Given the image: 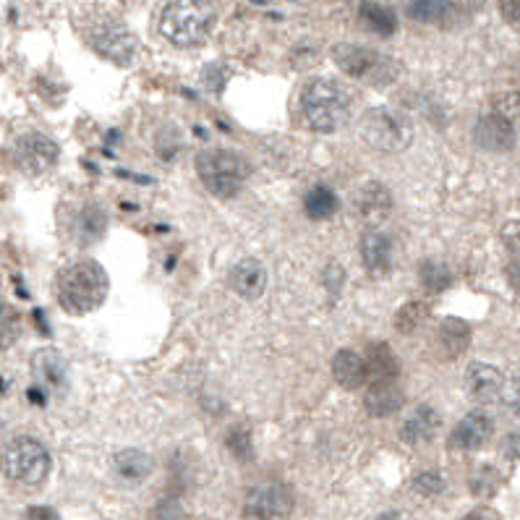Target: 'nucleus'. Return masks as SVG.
<instances>
[{
	"label": "nucleus",
	"instance_id": "obj_40",
	"mask_svg": "<svg viewBox=\"0 0 520 520\" xmlns=\"http://www.w3.org/2000/svg\"><path fill=\"white\" fill-rule=\"evenodd\" d=\"M463 520H489V513L486 510H476V513H471V516H466Z\"/></svg>",
	"mask_w": 520,
	"mask_h": 520
},
{
	"label": "nucleus",
	"instance_id": "obj_8",
	"mask_svg": "<svg viewBox=\"0 0 520 520\" xmlns=\"http://www.w3.org/2000/svg\"><path fill=\"white\" fill-rule=\"evenodd\" d=\"M332 60L346 76H353V79L374 84V87L390 84L395 79V63L388 55H382V52H377L366 44H335L332 47Z\"/></svg>",
	"mask_w": 520,
	"mask_h": 520
},
{
	"label": "nucleus",
	"instance_id": "obj_20",
	"mask_svg": "<svg viewBox=\"0 0 520 520\" xmlns=\"http://www.w3.org/2000/svg\"><path fill=\"white\" fill-rule=\"evenodd\" d=\"M392 196L382 183H369L356 194V212L366 222H380L390 215Z\"/></svg>",
	"mask_w": 520,
	"mask_h": 520
},
{
	"label": "nucleus",
	"instance_id": "obj_21",
	"mask_svg": "<svg viewBox=\"0 0 520 520\" xmlns=\"http://www.w3.org/2000/svg\"><path fill=\"white\" fill-rule=\"evenodd\" d=\"M152 468H155L152 458L144 450H136V447L121 450L113 458V471L124 484H141L144 478L152 474Z\"/></svg>",
	"mask_w": 520,
	"mask_h": 520
},
{
	"label": "nucleus",
	"instance_id": "obj_9",
	"mask_svg": "<svg viewBox=\"0 0 520 520\" xmlns=\"http://www.w3.org/2000/svg\"><path fill=\"white\" fill-rule=\"evenodd\" d=\"M60 157V147L40 131H29V133H21L16 136L13 147H11V160L13 165L21 171L24 175H37L47 173Z\"/></svg>",
	"mask_w": 520,
	"mask_h": 520
},
{
	"label": "nucleus",
	"instance_id": "obj_7",
	"mask_svg": "<svg viewBox=\"0 0 520 520\" xmlns=\"http://www.w3.org/2000/svg\"><path fill=\"white\" fill-rule=\"evenodd\" d=\"M358 131H361V139L372 149L388 152V155L408 149L411 141H413V124H411V118L405 113L395 110V108H372V110H366L361 124H358Z\"/></svg>",
	"mask_w": 520,
	"mask_h": 520
},
{
	"label": "nucleus",
	"instance_id": "obj_29",
	"mask_svg": "<svg viewBox=\"0 0 520 520\" xmlns=\"http://www.w3.org/2000/svg\"><path fill=\"white\" fill-rule=\"evenodd\" d=\"M427 316H429V306L413 301V304H405L397 311L395 324H397L400 332H413L416 327H421L427 322Z\"/></svg>",
	"mask_w": 520,
	"mask_h": 520
},
{
	"label": "nucleus",
	"instance_id": "obj_23",
	"mask_svg": "<svg viewBox=\"0 0 520 520\" xmlns=\"http://www.w3.org/2000/svg\"><path fill=\"white\" fill-rule=\"evenodd\" d=\"M358 19L361 24L380 35V37H392L397 32V16L392 11L390 5H382V3H374V0H364L358 5Z\"/></svg>",
	"mask_w": 520,
	"mask_h": 520
},
{
	"label": "nucleus",
	"instance_id": "obj_31",
	"mask_svg": "<svg viewBox=\"0 0 520 520\" xmlns=\"http://www.w3.org/2000/svg\"><path fill=\"white\" fill-rule=\"evenodd\" d=\"M413 489L421 497H436V494L444 492V476L439 471H421L419 476L413 478Z\"/></svg>",
	"mask_w": 520,
	"mask_h": 520
},
{
	"label": "nucleus",
	"instance_id": "obj_32",
	"mask_svg": "<svg viewBox=\"0 0 520 520\" xmlns=\"http://www.w3.org/2000/svg\"><path fill=\"white\" fill-rule=\"evenodd\" d=\"M16 338H19V319L0 304V350L13 346Z\"/></svg>",
	"mask_w": 520,
	"mask_h": 520
},
{
	"label": "nucleus",
	"instance_id": "obj_10",
	"mask_svg": "<svg viewBox=\"0 0 520 520\" xmlns=\"http://www.w3.org/2000/svg\"><path fill=\"white\" fill-rule=\"evenodd\" d=\"M293 513V494L280 481H261L244 500L246 520H285Z\"/></svg>",
	"mask_w": 520,
	"mask_h": 520
},
{
	"label": "nucleus",
	"instance_id": "obj_25",
	"mask_svg": "<svg viewBox=\"0 0 520 520\" xmlns=\"http://www.w3.org/2000/svg\"><path fill=\"white\" fill-rule=\"evenodd\" d=\"M366 366H369L372 382H395L397 374H400V364H397V358H395V353L388 343L369 348Z\"/></svg>",
	"mask_w": 520,
	"mask_h": 520
},
{
	"label": "nucleus",
	"instance_id": "obj_12",
	"mask_svg": "<svg viewBox=\"0 0 520 520\" xmlns=\"http://www.w3.org/2000/svg\"><path fill=\"white\" fill-rule=\"evenodd\" d=\"M474 139L478 147L489 149V152H505L513 149L516 144V124L510 118H505L502 113H489L484 118H478L474 126Z\"/></svg>",
	"mask_w": 520,
	"mask_h": 520
},
{
	"label": "nucleus",
	"instance_id": "obj_33",
	"mask_svg": "<svg viewBox=\"0 0 520 520\" xmlns=\"http://www.w3.org/2000/svg\"><path fill=\"white\" fill-rule=\"evenodd\" d=\"M497 113L510 118L516 126H520V92H508L497 100Z\"/></svg>",
	"mask_w": 520,
	"mask_h": 520
},
{
	"label": "nucleus",
	"instance_id": "obj_14",
	"mask_svg": "<svg viewBox=\"0 0 520 520\" xmlns=\"http://www.w3.org/2000/svg\"><path fill=\"white\" fill-rule=\"evenodd\" d=\"M492 429H494V421L484 411H471L468 416H463L455 424L447 444L452 450H460V452H471V450H478L492 436Z\"/></svg>",
	"mask_w": 520,
	"mask_h": 520
},
{
	"label": "nucleus",
	"instance_id": "obj_17",
	"mask_svg": "<svg viewBox=\"0 0 520 520\" xmlns=\"http://www.w3.org/2000/svg\"><path fill=\"white\" fill-rule=\"evenodd\" d=\"M361 260H364V267L369 269V275H374V277L388 275L392 264V241L380 230L364 233V238H361Z\"/></svg>",
	"mask_w": 520,
	"mask_h": 520
},
{
	"label": "nucleus",
	"instance_id": "obj_28",
	"mask_svg": "<svg viewBox=\"0 0 520 520\" xmlns=\"http://www.w3.org/2000/svg\"><path fill=\"white\" fill-rule=\"evenodd\" d=\"M450 11V3L447 0H411L408 3V13L411 19L416 21H424V24H432V21H442Z\"/></svg>",
	"mask_w": 520,
	"mask_h": 520
},
{
	"label": "nucleus",
	"instance_id": "obj_13",
	"mask_svg": "<svg viewBox=\"0 0 520 520\" xmlns=\"http://www.w3.org/2000/svg\"><path fill=\"white\" fill-rule=\"evenodd\" d=\"M66 358L55 350V348H40L35 356H32V374H35V382L37 388L35 390L43 392H60L66 388Z\"/></svg>",
	"mask_w": 520,
	"mask_h": 520
},
{
	"label": "nucleus",
	"instance_id": "obj_2",
	"mask_svg": "<svg viewBox=\"0 0 520 520\" xmlns=\"http://www.w3.org/2000/svg\"><path fill=\"white\" fill-rule=\"evenodd\" d=\"M217 5L212 0H168L160 13V35L178 47H196L215 29Z\"/></svg>",
	"mask_w": 520,
	"mask_h": 520
},
{
	"label": "nucleus",
	"instance_id": "obj_34",
	"mask_svg": "<svg viewBox=\"0 0 520 520\" xmlns=\"http://www.w3.org/2000/svg\"><path fill=\"white\" fill-rule=\"evenodd\" d=\"M471 489H474V494H478V497L494 494V489H497V474L492 468H481L476 476H474V481H471Z\"/></svg>",
	"mask_w": 520,
	"mask_h": 520
},
{
	"label": "nucleus",
	"instance_id": "obj_4",
	"mask_svg": "<svg viewBox=\"0 0 520 520\" xmlns=\"http://www.w3.org/2000/svg\"><path fill=\"white\" fill-rule=\"evenodd\" d=\"M306 124L314 131L330 133L346 126L353 110V92L338 79H314L301 94Z\"/></svg>",
	"mask_w": 520,
	"mask_h": 520
},
{
	"label": "nucleus",
	"instance_id": "obj_37",
	"mask_svg": "<svg viewBox=\"0 0 520 520\" xmlns=\"http://www.w3.org/2000/svg\"><path fill=\"white\" fill-rule=\"evenodd\" d=\"M500 13L510 27L520 29V0H500Z\"/></svg>",
	"mask_w": 520,
	"mask_h": 520
},
{
	"label": "nucleus",
	"instance_id": "obj_19",
	"mask_svg": "<svg viewBox=\"0 0 520 520\" xmlns=\"http://www.w3.org/2000/svg\"><path fill=\"white\" fill-rule=\"evenodd\" d=\"M332 374L338 380L340 388L346 390H358L366 385L369 380V366H366V358L358 356L356 350H338L335 358H332Z\"/></svg>",
	"mask_w": 520,
	"mask_h": 520
},
{
	"label": "nucleus",
	"instance_id": "obj_18",
	"mask_svg": "<svg viewBox=\"0 0 520 520\" xmlns=\"http://www.w3.org/2000/svg\"><path fill=\"white\" fill-rule=\"evenodd\" d=\"M403 403H405V395L395 382H372V388L364 395V408L374 419H388L392 413H397Z\"/></svg>",
	"mask_w": 520,
	"mask_h": 520
},
{
	"label": "nucleus",
	"instance_id": "obj_22",
	"mask_svg": "<svg viewBox=\"0 0 520 520\" xmlns=\"http://www.w3.org/2000/svg\"><path fill=\"white\" fill-rule=\"evenodd\" d=\"M108 230V215L105 210L97 204V202H87L79 215L74 217V238L82 244V246H89L94 241H100Z\"/></svg>",
	"mask_w": 520,
	"mask_h": 520
},
{
	"label": "nucleus",
	"instance_id": "obj_5",
	"mask_svg": "<svg viewBox=\"0 0 520 520\" xmlns=\"http://www.w3.org/2000/svg\"><path fill=\"white\" fill-rule=\"evenodd\" d=\"M196 173L207 186V191H212L220 199H230L244 188L252 168L241 152H233L228 147H212L196 155Z\"/></svg>",
	"mask_w": 520,
	"mask_h": 520
},
{
	"label": "nucleus",
	"instance_id": "obj_3",
	"mask_svg": "<svg viewBox=\"0 0 520 520\" xmlns=\"http://www.w3.org/2000/svg\"><path fill=\"white\" fill-rule=\"evenodd\" d=\"M84 43L116 66H131L136 58L139 43L129 27L110 11H84L79 21Z\"/></svg>",
	"mask_w": 520,
	"mask_h": 520
},
{
	"label": "nucleus",
	"instance_id": "obj_24",
	"mask_svg": "<svg viewBox=\"0 0 520 520\" xmlns=\"http://www.w3.org/2000/svg\"><path fill=\"white\" fill-rule=\"evenodd\" d=\"M436 340H439V350H442L444 358H458L460 353H466L468 346H471V330H468V324L463 319H452L450 316V319H444L439 324Z\"/></svg>",
	"mask_w": 520,
	"mask_h": 520
},
{
	"label": "nucleus",
	"instance_id": "obj_26",
	"mask_svg": "<svg viewBox=\"0 0 520 520\" xmlns=\"http://www.w3.org/2000/svg\"><path fill=\"white\" fill-rule=\"evenodd\" d=\"M306 215L311 220H327L338 212V196L330 186H314L304 199Z\"/></svg>",
	"mask_w": 520,
	"mask_h": 520
},
{
	"label": "nucleus",
	"instance_id": "obj_38",
	"mask_svg": "<svg viewBox=\"0 0 520 520\" xmlns=\"http://www.w3.org/2000/svg\"><path fill=\"white\" fill-rule=\"evenodd\" d=\"M502 452L508 458H520V434H510L505 442H502Z\"/></svg>",
	"mask_w": 520,
	"mask_h": 520
},
{
	"label": "nucleus",
	"instance_id": "obj_15",
	"mask_svg": "<svg viewBox=\"0 0 520 520\" xmlns=\"http://www.w3.org/2000/svg\"><path fill=\"white\" fill-rule=\"evenodd\" d=\"M228 285L241 299L254 301L267 288V269L257 260H241L238 264H233V269L228 272Z\"/></svg>",
	"mask_w": 520,
	"mask_h": 520
},
{
	"label": "nucleus",
	"instance_id": "obj_16",
	"mask_svg": "<svg viewBox=\"0 0 520 520\" xmlns=\"http://www.w3.org/2000/svg\"><path fill=\"white\" fill-rule=\"evenodd\" d=\"M439 427H442V419L432 405H419L400 424V439L405 444H427L436 436Z\"/></svg>",
	"mask_w": 520,
	"mask_h": 520
},
{
	"label": "nucleus",
	"instance_id": "obj_35",
	"mask_svg": "<svg viewBox=\"0 0 520 520\" xmlns=\"http://www.w3.org/2000/svg\"><path fill=\"white\" fill-rule=\"evenodd\" d=\"M502 403L510 408V413H516L520 419V374L505 380V390H502Z\"/></svg>",
	"mask_w": 520,
	"mask_h": 520
},
{
	"label": "nucleus",
	"instance_id": "obj_1",
	"mask_svg": "<svg viewBox=\"0 0 520 520\" xmlns=\"http://www.w3.org/2000/svg\"><path fill=\"white\" fill-rule=\"evenodd\" d=\"M108 272L94 260H82L60 269L55 280V296L63 311L82 316L89 311H97L108 299Z\"/></svg>",
	"mask_w": 520,
	"mask_h": 520
},
{
	"label": "nucleus",
	"instance_id": "obj_36",
	"mask_svg": "<svg viewBox=\"0 0 520 520\" xmlns=\"http://www.w3.org/2000/svg\"><path fill=\"white\" fill-rule=\"evenodd\" d=\"M204 84H207V89L210 92H215V94H220L222 89H225V84H228V68L225 66H210L207 71H204Z\"/></svg>",
	"mask_w": 520,
	"mask_h": 520
},
{
	"label": "nucleus",
	"instance_id": "obj_39",
	"mask_svg": "<svg viewBox=\"0 0 520 520\" xmlns=\"http://www.w3.org/2000/svg\"><path fill=\"white\" fill-rule=\"evenodd\" d=\"M29 520H58V516L50 508H32L29 510Z\"/></svg>",
	"mask_w": 520,
	"mask_h": 520
},
{
	"label": "nucleus",
	"instance_id": "obj_27",
	"mask_svg": "<svg viewBox=\"0 0 520 520\" xmlns=\"http://www.w3.org/2000/svg\"><path fill=\"white\" fill-rule=\"evenodd\" d=\"M419 277H421L424 288H427V291H432V293H442V291H444V288H450V283H452V272H450V267L434 260L421 264Z\"/></svg>",
	"mask_w": 520,
	"mask_h": 520
},
{
	"label": "nucleus",
	"instance_id": "obj_30",
	"mask_svg": "<svg viewBox=\"0 0 520 520\" xmlns=\"http://www.w3.org/2000/svg\"><path fill=\"white\" fill-rule=\"evenodd\" d=\"M228 447L230 452L241 460V463H249L254 458V447H252V436L246 429H233L228 434Z\"/></svg>",
	"mask_w": 520,
	"mask_h": 520
},
{
	"label": "nucleus",
	"instance_id": "obj_41",
	"mask_svg": "<svg viewBox=\"0 0 520 520\" xmlns=\"http://www.w3.org/2000/svg\"><path fill=\"white\" fill-rule=\"evenodd\" d=\"M377 520H400V516L397 513H385V516H380Z\"/></svg>",
	"mask_w": 520,
	"mask_h": 520
},
{
	"label": "nucleus",
	"instance_id": "obj_11",
	"mask_svg": "<svg viewBox=\"0 0 520 520\" xmlns=\"http://www.w3.org/2000/svg\"><path fill=\"white\" fill-rule=\"evenodd\" d=\"M466 390L468 395L476 400V403H497L502 400V390H505V374L492 366V364H484V361H474L468 369H466Z\"/></svg>",
	"mask_w": 520,
	"mask_h": 520
},
{
	"label": "nucleus",
	"instance_id": "obj_6",
	"mask_svg": "<svg viewBox=\"0 0 520 520\" xmlns=\"http://www.w3.org/2000/svg\"><path fill=\"white\" fill-rule=\"evenodd\" d=\"M0 471L19 486H40L50 474V452L35 436H16L0 452Z\"/></svg>",
	"mask_w": 520,
	"mask_h": 520
}]
</instances>
